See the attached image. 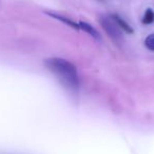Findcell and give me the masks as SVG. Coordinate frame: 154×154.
I'll return each instance as SVG.
<instances>
[{
  "mask_svg": "<svg viewBox=\"0 0 154 154\" xmlns=\"http://www.w3.org/2000/svg\"><path fill=\"white\" fill-rule=\"evenodd\" d=\"M47 14L51 16V17L55 18V19L59 20V21L63 22V23H66V26L75 29V30H79V26H78V23H76V22H74L73 20H71L70 18H66V17H64V16H60V15H57V14H54V13H47Z\"/></svg>",
  "mask_w": 154,
  "mask_h": 154,
  "instance_id": "obj_5",
  "label": "cell"
},
{
  "mask_svg": "<svg viewBox=\"0 0 154 154\" xmlns=\"http://www.w3.org/2000/svg\"><path fill=\"white\" fill-rule=\"evenodd\" d=\"M110 16L113 18L114 21H115L116 24L119 26L120 30L124 31L125 33H127V34H130V35L134 33V30L132 29V26H131L130 24H129L128 22L124 19V18L120 17L119 15H117V14H112V15H110Z\"/></svg>",
  "mask_w": 154,
  "mask_h": 154,
  "instance_id": "obj_3",
  "label": "cell"
},
{
  "mask_svg": "<svg viewBox=\"0 0 154 154\" xmlns=\"http://www.w3.org/2000/svg\"><path fill=\"white\" fill-rule=\"evenodd\" d=\"M145 45L148 50L154 52V34H150L145 39Z\"/></svg>",
  "mask_w": 154,
  "mask_h": 154,
  "instance_id": "obj_7",
  "label": "cell"
},
{
  "mask_svg": "<svg viewBox=\"0 0 154 154\" xmlns=\"http://www.w3.org/2000/svg\"><path fill=\"white\" fill-rule=\"evenodd\" d=\"M99 23L103 26V29L106 31L108 36L114 40L115 42L119 43L124 40V36H122V31L119 29V26L116 24L114 19L111 16H101L99 18Z\"/></svg>",
  "mask_w": 154,
  "mask_h": 154,
  "instance_id": "obj_2",
  "label": "cell"
},
{
  "mask_svg": "<svg viewBox=\"0 0 154 154\" xmlns=\"http://www.w3.org/2000/svg\"><path fill=\"white\" fill-rule=\"evenodd\" d=\"M78 26H79V30H82L84 32L88 33V34L90 35V36H92L93 38L97 39V40H100V35H99L98 31H97L94 26H91L90 23L80 21L79 23H78Z\"/></svg>",
  "mask_w": 154,
  "mask_h": 154,
  "instance_id": "obj_4",
  "label": "cell"
},
{
  "mask_svg": "<svg viewBox=\"0 0 154 154\" xmlns=\"http://www.w3.org/2000/svg\"><path fill=\"white\" fill-rule=\"evenodd\" d=\"M141 22H143V24H146V26H148V24H151L154 22V11L152 9H147L145 12V14H143V18H141Z\"/></svg>",
  "mask_w": 154,
  "mask_h": 154,
  "instance_id": "obj_6",
  "label": "cell"
},
{
  "mask_svg": "<svg viewBox=\"0 0 154 154\" xmlns=\"http://www.w3.org/2000/svg\"><path fill=\"white\" fill-rule=\"evenodd\" d=\"M45 66L71 90L76 91L78 89L79 87L78 73H77L76 66L70 61L57 57L48 58L45 60Z\"/></svg>",
  "mask_w": 154,
  "mask_h": 154,
  "instance_id": "obj_1",
  "label": "cell"
}]
</instances>
